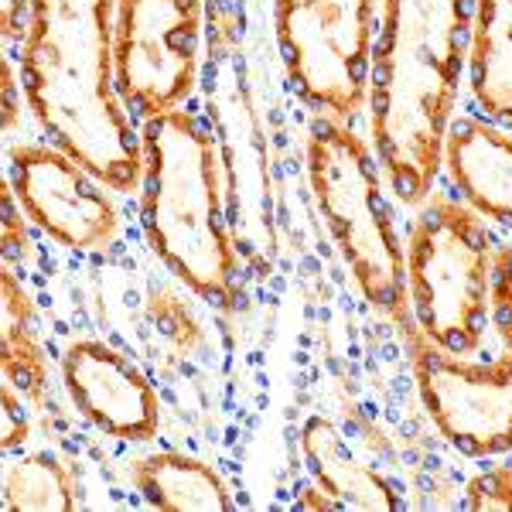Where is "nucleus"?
<instances>
[{"mask_svg":"<svg viewBox=\"0 0 512 512\" xmlns=\"http://www.w3.org/2000/svg\"><path fill=\"white\" fill-rule=\"evenodd\" d=\"M0 366H4V383L24 396L35 410L45 407L48 393V359L41 345L38 315L31 294L24 291L21 277L4 263L0 274Z\"/></svg>","mask_w":512,"mask_h":512,"instance_id":"15","label":"nucleus"},{"mask_svg":"<svg viewBox=\"0 0 512 512\" xmlns=\"http://www.w3.org/2000/svg\"><path fill=\"white\" fill-rule=\"evenodd\" d=\"M79 485L72 468L52 451H31L4 468V512H72Z\"/></svg>","mask_w":512,"mask_h":512,"instance_id":"16","label":"nucleus"},{"mask_svg":"<svg viewBox=\"0 0 512 512\" xmlns=\"http://www.w3.org/2000/svg\"><path fill=\"white\" fill-rule=\"evenodd\" d=\"M147 318H151L154 332L164 342L175 345L178 352L195 355L205 349V325L195 315V308L181 294L168 291V287H154L147 294Z\"/></svg>","mask_w":512,"mask_h":512,"instance_id":"17","label":"nucleus"},{"mask_svg":"<svg viewBox=\"0 0 512 512\" xmlns=\"http://www.w3.org/2000/svg\"><path fill=\"white\" fill-rule=\"evenodd\" d=\"M468 93L485 120L512 127V0H478Z\"/></svg>","mask_w":512,"mask_h":512,"instance_id":"14","label":"nucleus"},{"mask_svg":"<svg viewBox=\"0 0 512 512\" xmlns=\"http://www.w3.org/2000/svg\"><path fill=\"white\" fill-rule=\"evenodd\" d=\"M489 325L495 328V335H499L502 349L512 355V246L509 243L495 246Z\"/></svg>","mask_w":512,"mask_h":512,"instance_id":"18","label":"nucleus"},{"mask_svg":"<svg viewBox=\"0 0 512 512\" xmlns=\"http://www.w3.org/2000/svg\"><path fill=\"white\" fill-rule=\"evenodd\" d=\"M14 93H18V82H14V72H11V59H4V130L11 134L14 127V113H18V99H14Z\"/></svg>","mask_w":512,"mask_h":512,"instance_id":"23","label":"nucleus"},{"mask_svg":"<svg viewBox=\"0 0 512 512\" xmlns=\"http://www.w3.org/2000/svg\"><path fill=\"white\" fill-rule=\"evenodd\" d=\"M495 236L458 195L434 192L407 233L410 318L437 349L478 355L489 332Z\"/></svg>","mask_w":512,"mask_h":512,"instance_id":"5","label":"nucleus"},{"mask_svg":"<svg viewBox=\"0 0 512 512\" xmlns=\"http://www.w3.org/2000/svg\"><path fill=\"white\" fill-rule=\"evenodd\" d=\"M205 0H117L113 72L134 120L181 110L198 86Z\"/></svg>","mask_w":512,"mask_h":512,"instance_id":"7","label":"nucleus"},{"mask_svg":"<svg viewBox=\"0 0 512 512\" xmlns=\"http://www.w3.org/2000/svg\"><path fill=\"white\" fill-rule=\"evenodd\" d=\"M465 509L512 512V465H489L465 485Z\"/></svg>","mask_w":512,"mask_h":512,"instance_id":"19","label":"nucleus"},{"mask_svg":"<svg viewBox=\"0 0 512 512\" xmlns=\"http://www.w3.org/2000/svg\"><path fill=\"white\" fill-rule=\"evenodd\" d=\"M301 454L311 478L338 509H366V512H396L403 509L400 492L386 482L376 468L359 461L345 444L335 420L311 417L301 427Z\"/></svg>","mask_w":512,"mask_h":512,"instance_id":"12","label":"nucleus"},{"mask_svg":"<svg viewBox=\"0 0 512 512\" xmlns=\"http://www.w3.org/2000/svg\"><path fill=\"white\" fill-rule=\"evenodd\" d=\"M140 144L144 175L137 192L147 246L195 297L233 308L239 260L209 123L181 106L140 123Z\"/></svg>","mask_w":512,"mask_h":512,"instance_id":"3","label":"nucleus"},{"mask_svg":"<svg viewBox=\"0 0 512 512\" xmlns=\"http://www.w3.org/2000/svg\"><path fill=\"white\" fill-rule=\"evenodd\" d=\"M414 383L437 434L465 458L512 454V355H451L420 328H400Z\"/></svg>","mask_w":512,"mask_h":512,"instance_id":"8","label":"nucleus"},{"mask_svg":"<svg viewBox=\"0 0 512 512\" xmlns=\"http://www.w3.org/2000/svg\"><path fill=\"white\" fill-rule=\"evenodd\" d=\"M294 506H297V509H325V512H335V509H338L335 502L318 489V485H311V489H304V495L294 502Z\"/></svg>","mask_w":512,"mask_h":512,"instance_id":"24","label":"nucleus"},{"mask_svg":"<svg viewBox=\"0 0 512 512\" xmlns=\"http://www.w3.org/2000/svg\"><path fill=\"white\" fill-rule=\"evenodd\" d=\"M62 383L72 407L99 434L144 444L161 431V400L130 355L103 338H79L62 355Z\"/></svg>","mask_w":512,"mask_h":512,"instance_id":"10","label":"nucleus"},{"mask_svg":"<svg viewBox=\"0 0 512 512\" xmlns=\"http://www.w3.org/2000/svg\"><path fill=\"white\" fill-rule=\"evenodd\" d=\"M444 175L478 216L512 229V127L458 113L444 140Z\"/></svg>","mask_w":512,"mask_h":512,"instance_id":"11","label":"nucleus"},{"mask_svg":"<svg viewBox=\"0 0 512 512\" xmlns=\"http://www.w3.org/2000/svg\"><path fill=\"white\" fill-rule=\"evenodd\" d=\"M284 76L315 117L355 123L369 106L376 0H274Z\"/></svg>","mask_w":512,"mask_h":512,"instance_id":"6","label":"nucleus"},{"mask_svg":"<svg viewBox=\"0 0 512 512\" xmlns=\"http://www.w3.org/2000/svg\"><path fill=\"white\" fill-rule=\"evenodd\" d=\"M31 21V0H0V31L4 41H24Z\"/></svg>","mask_w":512,"mask_h":512,"instance_id":"22","label":"nucleus"},{"mask_svg":"<svg viewBox=\"0 0 512 512\" xmlns=\"http://www.w3.org/2000/svg\"><path fill=\"white\" fill-rule=\"evenodd\" d=\"M478 0H383L369 79V144L407 209L437 192L468 76Z\"/></svg>","mask_w":512,"mask_h":512,"instance_id":"1","label":"nucleus"},{"mask_svg":"<svg viewBox=\"0 0 512 512\" xmlns=\"http://www.w3.org/2000/svg\"><path fill=\"white\" fill-rule=\"evenodd\" d=\"M311 198L362 301L400 332L410 325L407 246L396 229L379 158L352 123L311 120L304 140Z\"/></svg>","mask_w":512,"mask_h":512,"instance_id":"4","label":"nucleus"},{"mask_svg":"<svg viewBox=\"0 0 512 512\" xmlns=\"http://www.w3.org/2000/svg\"><path fill=\"white\" fill-rule=\"evenodd\" d=\"M24 219L28 216H24L11 181H4V236H0V243H4V260L7 263H11L14 256H18V260L28 256V226H24Z\"/></svg>","mask_w":512,"mask_h":512,"instance_id":"20","label":"nucleus"},{"mask_svg":"<svg viewBox=\"0 0 512 512\" xmlns=\"http://www.w3.org/2000/svg\"><path fill=\"white\" fill-rule=\"evenodd\" d=\"M7 181L31 226L62 250H110L120 233V209L110 188L52 140L7 147Z\"/></svg>","mask_w":512,"mask_h":512,"instance_id":"9","label":"nucleus"},{"mask_svg":"<svg viewBox=\"0 0 512 512\" xmlns=\"http://www.w3.org/2000/svg\"><path fill=\"white\" fill-rule=\"evenodd\" d=\"M130 482L147 506L161 512H229L233 492L202 458L181 451H154L130 461Z\"/></svg>","mask_w":512,"mask_h":512,"instance_id":"13","label":"nucleus"},{"mask_svg":"<svg viewBox=\"0 0 512 512\" xmlns=\"http://www.w3.org/2000/svg\"><path fill=\"white\" fill-rule=\"evenodd\" d=\"M21 403H24V396L4 383V431H0L4 434V451H14L28 441L31 427H28V417L21 414Z\"/></svg>","mask_w":512,"mask_h":512,"instance_id":"21","label":"nucleus"},{"mask_svg":"<svg viewBox=\"0 0 512 512\" xmlns=\"http://www.w3.org/2000/svg\"><path fill=\"white\" fill-rule=\"evenodd\" d=\"M117 0H31L18 45L21 89L38 130L110 192H137L144 144L113 72Z\"/></svg>","mask_w":512,"mask_h":512,"instance_id":"2","label":"nucleus"}]
</instances>
